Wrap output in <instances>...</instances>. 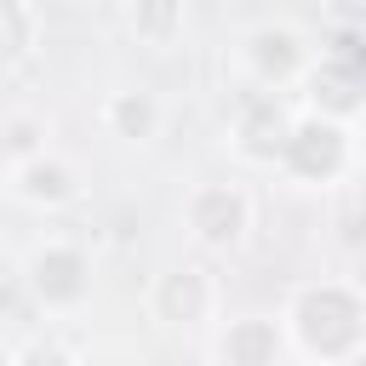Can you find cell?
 <instances>
[{"label": "cell", "instance_id": "11", "mask_svg": "<svg viewBox=\"0 0 366 366\" xmlns=\"http://www.w3.org/2000/svg\"><path fill=\"white\" fill-rule=\"evenodd\" d=\"M103 126H109V137H120V143H149V137L160 132V97L143 92V86L109 92V97H103Z\"/></svg>", "mask_w": 366, "mask_h": 366}, {"label": "cell", "instance_id": "17", "mask_svg": "<svg viewBox=\"0 0 366 366\" xmlns=\"http://www.w3.org/2000/svg\"><path fill=\"white\" fill-rule=\"evenodd\" d=\"M349 132H355V172L366 177V109H360V114L349 120Z\"/></svg>", "mask_w": 366, "mask_h": 366}, {"label": "cell", "instance_id": "10", "mask_svg": "<svg viewBox=\"0 0 366 366\" xmlns=\"http://www.w3.org/2000/svg\"><path fill=\"white\" fill-rule=\"evenodd\" d=\"M303 97L315 114H332V120H355L366 109V69H349L337 57H315L309 80H303Z\"/></svg>", "mask_w": 366, "mask_h": 366}, {"label": "cell", "instance_id": "7", "mask_svg": "<svg viewBox=\"0 0 366 366\" xmlns=\"http://www.w3.org/2000/svg\"><path fill=\"white\" fill-rule=\"evenodd\" d=\"M149 315L160 326H206L217 315V280L200 263H172L149 286Z\"/></svg>", "mask_w": 366, "mask_h": 366}, {"label": "cell", "instance_id": "18", "mask_svg": "<svg viewBox=\"0 0 366 366\" xmlns=\"http://www.w3.org/2000/svg\"><path fill=\"white\" fill-rule=\"evenodd\" d=\"M0 172H6V154H0Z\"/></svg>", "mask_w": 366, "mask_h": 366}, {"label": "cell", "instance_id": "15", "mask_svg": "<svg viewBox=\"0 0 366 366\" xmlns=\"http://www.w3.org/2000/svg\"><path fill=\"white\" fill-rule=\"evenodd\" d=\"M11 366H74V355H69V343L63 337H29L17 355H11Z\"/></svg>", "mask_w": 366, "mask_h": 366}, {"label": "cell", "instance_id": "8", "mask_svg": "<svg viewBox=\"0 0 366 366\" xmlns=\"http://www.w3.org/2000/svg\"><path fill=\"white\" fill-rule=\"evenodd\" d=\"M212 360L217 366H286L292 360L286 320H274V315H234V320H223L217 337H212Z\"/></svg>", "mask_w": 366, "mask_h": 366}, {"label": "cell", "instance_id": "5", "mask_svg": "<svg viewBox=\"0 0 366 366\" xmlns=\"http://www.w3.org/2000/svg\"><path fill=\"white\" fill-rule=\"evenodd\" d=\"M183 229L200 252L223 257V252L246 246V234H252V194L240 183H194L183 200Z\"/></svg>", "mask_w": 366, "mask_h": 366}, {"label": "cell", "instance_id": "13", "mask_svg": "<svg viewBox=\"0 0 366 366\" xmlns=\"http://www.w3.org/2000/svg\"><path fill=\"white\" fill-rule=\"evenodd\" d=\"M34 34H40L34 6L29 0H0V74H11L34 51Z\"/></svg>", "mask_w": 366, "mask_h": 366}, {"label": "cell", "instance_id": "3", "mask_svg": "<svg viewBox=\"0 0 366 366\" xmlns=\"http://www.w3.org/2000/svg\"><path fill=\"white\" fill-rule=\"evenodd\" d=\"M23 286H29V297L46 315H74L92 297V257H86V246H74L63 234L40 240L23 257Z\"/></svg>", "mask_w": 366, "mask_h": 366}, {"label": "cell", "instance_id": "6", "mask_svg": "<svg viewBox=\"0 0 366 366\" xmlns=\"http://www.w3.org/2000/svg\"><path fill=\"white\" fill-rule=\"evenodd\" d=\"M297 114H303V109H292L286 92L246 86V92L234 97V114H229V143H234V154L252 160V166H274L280 149H286V137H292V126H297Z\"/></svg>", "mask_w": 366, "mask_h": 366}, {"label": "cell", "instance_id": "4", "mask_svg": "<svg viewBox=\"0 0 366 366\" xmlns=\"http://www.w3.org/2000/svg\"><path fill=\"white\" fill-rule=\"evenodd\" d=\"M315 46L292 29V23H252L240 34V69H246V86H263V92H292L309 80L315 69Z\"/></svg>", "mask_w": 366, "mask_h": 366}, {"label": "cell", "instance_id": "1", "mask_svg": "<svg viewBox=\"0 0 366 366\" xmlns=\"http://www.w3.org/2000/svg\"><path fill=\"white\" fill-rule=\"evenodd\" d=\"M292 355L309 366H349L366 355V292L355 280H303L286 309Z\"/></svg>", "mask_w": 366, "mask_h": 366}, {"label": "cell", "instance_id": "9", "mask_svg": "<svg viewBox=\"0 0 366 366\" xmlns=\"http://www.w3.org/2000/svg\"><path fill=\"white\" fill-rule=\"evenodd\" d=\"M6 189L23 200V206H34V212H63V206H74L80 200V172L63 160V154H29V160H17L11 172H6Z\"/></svg>", "mask_w": 366, "mask_h": 366}, {"label": "cell", "instance_id": "2", "mask_svg": "<svg viewBox=\"0 0 366 366\" xmlns=\"http://www.w3.org/2000/svg\"><path fill=\"white\" fill-rule=\"evenodd\" d=\"M274 166H280L292 183H303V189H332V183H343V177L355 172V132H349V120H332V114L303 109Z\"/></svg>", "mask_w": 366, "mask_h": 366}, {"label": "cell", "instance_id": "12", "mask_svg": "<svg viewBox=\"0 0 366 366\" xmlns=\"http://www.w3.org/2000/svg\"><path fill=\"white\" fill-rule=\"evenodd\" d=\"M183 23H189V6H183V0H137V6H132V29H137V40L154 46V51L177 46V40H183Z\"/></svg>", "mask_w": 366, "mask_h": 366}, {"label": "cell", "instance_id": "14", "mask_svg": "<svg viewBox=\"0 0 366 366\" xmlns=\"http://www.w3.org/2000/svg\"><path fill=\"white\" fill-rule=\"evenodd\" d=\"M0 154H6V172L17 166V160H29V154H46V120L40 114H6L0 120Z\"/></svg>", "mask_w": 366, "mask_h": 366}, {"label": "cell", "instance_id": "16", "mask_svg": "<svg viewBox=\"0 0 366 366\" xmlns=\"http://www.w3.org/2000/svg\"><path fill=\"white\" fill-rule=\"evenodd\" d=\"M332 29H366V0H320Z\"/></svg>", "mask_w": 366, "mask_h": 366}]
</instances>
